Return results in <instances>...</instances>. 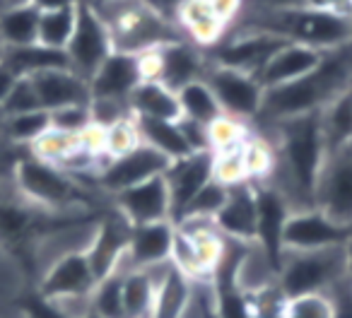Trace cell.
<instances>
[{
	"mask_svg": "<svg viewBox=\"0 0 352 318\" xmlns=\"http://www.w3.org/2000/svg\"><path fill=\"white\" fill-rule=\"evenodd\" d=\"M345 275L352 282V241H347L345 244Z\"/></svg>",
	"mask_w": 352,
	"mask_h": 318,
	"instance_id": "obj_51",
	"label": "cell"
},
{
	"mask_svg": "<svg viewBox=\"0 0 352 318\" xmlns=\"http://www.w3.org/2000/svg\"><path fill=\"white\" fill-rule=\"evenodd\" d=\"M287 41L258 30H244V27H230L225 39L212 46L208 54L210 65L239 70V73L258 78L270 58L278 54Z\"/></svg>",
	"mask_w": 352,
	"mask_h": 318,
	"instance_id": "obj_8",
	"label": "cell"
},
{
	"mask_svg": "<svg viewBox=\"0 0 352 318\" xmlns=\"http://www.w3.org/2000/svg\"><path fill=\"white\" fill-rule=\"evenodd\" d=\"M196 292V282L184 275L174 263L166 265L164 275L157 280L155 304L150 318H182Z\"/></svg>",
	"mask_w": 352,
	"mask_h": 318,
	"instance_id": "obj_25",
	"label": "cell"
},
{
	"mask_svg": "<svg viewBox=\"0 0 352 318\" xmlns=\"http://www.w3.org/2000/svg\"><path fill=\"white\" fill-rule=\"evenodd\" d=\"M314 207L338 225L352 227V142L340 150L326 152L318 174Z\"/></svg>",
	"mask_w": 352,
	"mask_h": 318,
	"instance_id": "obj_10",
	"label": "cell"
},
{
	"mask_svg": "<svg viewBox=\"0 0 352 318\" xmlns=\"http://www.w3.org/2000/svg\"><path fill=\"white\" fill-rule=\"evenodd\" d=\"M155 280L147 270H126L123 275V311L126 318H150L155 304Z\"/></svg>",
	"mask_w": 352,
	"mask_h": 318,
	"instance_id": "obj_32",
	"label": "cell"
},
{
	"mask_svg": "<svg viewBox=\"0 0 352 318\" xmlns=\"http://www.w3.org/2000/svg\"><path fill=\"white\" fill-rule=\"evenodd\" d=\"M212 181L232 188L246 183V164H244V145L230 147V150L212 152Z\"/></svg>",
	"mask_w": 352,
	"mask_h": 318,
	"instance_id": "obj_38",
	"label": "cell"
},
{
	"mask_svg": "<svg viewBox=\"0 0 352 318\" xmlns=\"http://www.w3.org/2000/svg\"><path fill=\"white\" fill-rule=\"evenodd\" d=\"M227 191H230L227 186H222V183H217V181H210L196 198H193L191 205L184 210V215L179 217V220H184V217H210V220H215V215L220 212V207L225 205V201H227Z\"/></svg>",
	"mask_w": 352,
	"mask_h": 318,
	"instance_id": "obj_41",
	"label": "cell"
},
{
	"mask_svg": "<svg viewBox=\"0 0 352 318\" xmlns=\"http://www.w3.org/2000/svg\"><path fill=\"white\" fill-rule=\"evenodd\" d=\"M345 275V246L323 251H285L278 287L287 299L304 294H331Z\"/></svg>",
	"mask_w": 352,
	"mask_h": 318,
	"instance_id": "obj_6",
	"label": "cell"
},
{
	"mask_svg": "<svg viewBox=\"0 0 352 318\" xmlns=\"http://www.w3.org/2000/svg\"><path fill=\"white\" fill-rule=\"evenodd\" d=\"M321 130L326 152L340 150L352 142V89L328 104L321 111Z\"/></svg>",
	"mask_w": 352,
	"mask_h": 318,
	"instance_id": "obj_30",
	"label": "cell"
},
{
	"mask_svg": "<svg viewBox=\"0 0 352 318\" xmlns=\"http://www.w3.org/2000/svg\"><path fill=\"white\" fill-rule=\"evenodd\" d=\"M352 89V41L340 49L326 51L321 63L304 78L275 89H265L258 123H275L285 118L321 113L340 94Z\"/></svg>",
	"mask_w": 352,
	"mask_h": 318,
	"instance_id": "obj_2",
	"label": "cell"
},
{
	"mask_svg": "<svg viewBox=\"0 0 352 318\" xmlns=\"http://www.w3.org/2000/svg\"><path fill=\"white\" fill-rule=\"evenodd\" d=\"M350 241V229L316 207L289 212L283 229V249L285 251H323L345 246Z\"/></svg>",
	"mask_w": 352,
	"mask_h": 318,
	"instance_id": "obj_13",
	"label": "cell"
},
{
	"mask_svg": "<svg viewBox=\"0 0 352 318\" xmlns=\"http://www.w3.org/2000/svg\"><path fill=\"white\" fill-rule=\"evenodd\" d=\"M206 82L210 84L225 116L239 118L244 123L256 121L265 97V89L258 82V78L239 73V70L210 65L206 73Z\"/></svg>",
	"mask_w": 352,
	"mask_h": 318,
	"instance_id": "obj_11",
	"label": "cell"
},
{
	"mask_svg": "<svg viewBox=\"0 0 352 318\" xmlns=\"http://www.w3.org/2000/svg\"><path fill=\"white\" fill-rule=\"evenodd\" d=\"M15 186L30 205L44 212L82 210L87 198L80 181L49 162H41L34 155L15 164Z\"/></svg>",
	"mask_w": 352,
	"mask_h": 318,
	"instance_id": "obj_5",
	"label": "cell"
},
{
	"mask_svg": "<svg viewBox=\"0 0 352 318\" xmlns=\"http://www.w3.org/2000/svg\"><path fill=\"white\" fill-rule=\"evenodd\" d=\"M131 111L135 118H157V121H179L182 106L179 97L155 80H142L131 94Z\"/></svg>",
	"mask_w": 352,
	"mask_h": 318,
	"instance_id": "obj_27",
	"label": "cell"
},
{
	"mask_svg": "<svg viewBox=\"0 0 352 318\" xmlns=\"http://www.w3.org/2000/svg\"><path fill=\"white\" fill-rule=\"evenodd\" d=\"M270 135H261L275 147V169L268 186H273L287 201L289 210L314 207L316 183L326 162V142L321 130V113L285 118L275 123H261Z\"/></svg>",
	"mask_w": 352,
	"mask_h": 318,
	"instance_id": "obj_1",
	"label": "cell"
},
{
	"mask_svg": "<svg viewBox=\"0 0 352 318\" xmlns=\"http://www.w3.org/2000/svg\"><path fill=\"white\" fill-rule=\"evenodd\" d=\"M210 5H212V10H215V15L220 17V20L227 25V30H230V27L239 20L246 0H210Z\"/></svg>",
	"mask_w": 352,
	"mask_h": 318,
	"instance_id": "obj_46",
	"label": "cell"
},
{
	"mask_svg": "<svg viewBox=\"0 0 352 318\" xmlns=\"http://www.w3.org/2000/svg\"><path fill=\"white\" fill-rule=\"evenodd\" d=\"M126 270H133L128 265V260L123 258V263L113 270L111 275H107L104 280H99L94 287L92 297H89V306L97 316L102 318H126L123 311V275Z\"/></svg>",
	"mask_w": 352,
	"mask_h": 318,
	"instance_id": "obj_33",
	"label": "cell"
},
{
	"mask_svg": "<svg viewBox=\"0 0 352 318\" xmlns=\"http://www.w3.org/2000/svg\"><path fill=\"white\" fill-rule=\"evenodd\" d=\"M215 225L222 236L254 244L256 241V186L251 181L232 186L227 201L215 215Z\"/></svg>",
	"mask_w": 352,
	"mask_h": 318,
	"instance_id": "obj_20",
	"label": "cell"
},
{
	"mask_svg": "<svg viewBox=\"0 0 352 318\" xmlns=\"http://www.w3.org/2000/svg\"><path fill=\"white\" fill-rule=\"evenodd\" d=\"M92 8L107 25L116 54L142 56L171 41L186 39L176 22L166 20L147 0H109Z\"/></svg>",
	"mask_w": 352,
	"mask_h": 318,
	"instance_id": "obj_4",
	"label": "cell"
},
{
	"mask_svg": "<svg viewBox=\"0 0 352 318\" xmlns=\"http://www.w3.org/2000/svg\"><path fill=\"white\" fill-rule=\"evenodd\" d=\"M89 123H92L89 104L87 106H68V109H58V111H51V128L70 133V135H80Z\"/></svg>",
	"mask_w": 352,
	"mask_h": 318,
	"instance_id": "obj_44",
	"label": "cell"
},
{
	"mask_svg": "<svg viewBox=\"0 0 352 318\" xmlns=\"http://www.w3.org/2000/svg\"><path fill=\"white\" fill-rule=\"evenodd\" d=\"M142 82L140 56L116 54L113 51L102 68L89 80V99H109V102L131 104V94Z\"/></svg>",
	"mask_w": 352,
	"mask_h": 318,
	"instance_id": "obj_18",
	"label": "cell"
},
{
	"mask_svg": "<svg viewBox=\"0 0 352 318\" xmlns=\"http://www.w3.org/2000/svg\"><path fill=\"white\" fill-rule=\"evenodd\" d=\"M176 27L203 51H210L227 34V25L215 15L210 0H186L176 12Z\"/></svg>",
	"mask_w": 352,
	"mask_h": 318,
	"instance_id": "obj_23",
	"label": "cell"
},
{
	"mask_svg": "<svg viewBox=\"0 0 352 318\" xmlns=\"http://www.w3.org/2000/svg\"><path fill=\"white\" fill-rule=\"evenodd\" d=\"M169 159L164 155H160L157 150L147 145H138L135 150L126 152L121 157H113L104 164V169L97 177V186L109 196H118V193L128 191V188L145 183L150 179L164 177L169 169Z\"/></svg>",
	"mask_w": 352,
	"mask_h": 318,
	"instance_id": "obj_12",
	"label": "cell"
},
{
	"mask_svg": "<svg viewBox=\"0 0 352 318\" xmlns=\"http://www.w3.org/2000/svg\"><path fill=\"white\" fill-rule=\"evenodd\" d=\"M350 241H352V227H350Z\"/></svg>",
	"mask_w": 352,
	"mask_h": 318,
	"instance_id": "obj_56",
	"label": "cell"
},
{
	"mask_svg": "<svg viewBox=\"0 0 352 318\" xmlns=\"http://www.w3.org/2000/svg\"><path fill=\"white\" fill-rule=\"evenodd\" d=\"M87 3H92V5H99V3H109V0H87Z\"/></svg>",
	"mask_w": 352,
	"mask_h": 318,
	"instance_id": "obj_53",
	"label": "cell"
},
{
	"mask_svg": "<svg viewBox=\"0 0 352 318\" xmlns=\"http://www.w3.org/2000/svg\"><path fill=\"white\" fill-rule=\"evenodd\" d=\"M249 135H251V123L225 116V113L208 126L210 152H222V150H230V147L244 145V142L249 140Z\"/></svg>",
	"mask_w": 352,
	"mask_h": 318,
	"instance_id": "obj_39",
	"label": "cell"
},
{
	"mask_svg": "<svg viewBox=\"0 0 352 318\" xmlns=\"http://www.w3.org/2000/svg\"><path fill=\"white\" fill-rule=\"evenodd\" d=\"M142 63V80H155L169 87L171 92H179L186 84L206 80L210 68V60L203 49L191 44L188 39L171 41L150 54L140 56Z\"/></svg>",
	"mask_w": 352,
	"mask_h": 318,
	"instance_id": "obj_7",
	"label": "cell"
},
{
	"mask_svg": "<svg viewBox=\"0 0 352 318\" xmlns=\"http://www.w3.org/2000/svg\"><path fill=\"white\" fill-rule=\"evenodd\" d=\"M179 97V106H182V118H191L203 126H210L215 118L222 116V109L217 104L215 94H212L210 84L206 80L186 84L184 89L176 92Z\"/></svg>",
	"mask_w": 352,
	"mask_h": 318,
	"instance_id": "obj_31",
	"label": "cell"
},
{
	"mask_svg": "<svg viewBox=\"0 0 352 318\" xmlns=\"http://www.w3.org/2000/svg\"><path fill=\"white\" fill-rule=\"evenodd\" d=\"M164 181L171 198V222H176L193 198L212 181V152H193L184 159L171 162Z\"/></svg>",
	"mask_w": 352,
	"mask_h": 318,
	"instance_id": "obj_15",
	"label": "cell"
},
{
	"mask_svg": "<svg viewBox=\"0 0 352 318\" xmlns=\"http://www.w3.org/2000/svg\"><path fill=\"white\" fill-rule=\"evenodd\" d=\"M75 17H78V5L68 10H51L39 15V41L41 46H49L56 51H65L70 36L75 32Z\"/></svg>",
	"mask_w": 352,
	"mask_h": 318,
	"instance_id": "obj_35",
	"label": "cell"
},
{
	"mask_svg": "<svg viewBox=\"0 0 352 318\" xmlns=\"http://www.w3.org/2000/svg\"><path fill=\"white\" fill-rule=\"evenodd\" d=\"M0 54H3V46H0Z\"/></svg>",
	"mask_w": 352,
	"mask_h": 318,
	"instance_id": "obj_57",
	"label": "cell"
},
{
	"mask_svg": "<svg viewBox=\"0 0 352 318\" xmlns=\"http://www.w3.org/2000/svg\"><path fill=\"white\" fill-rule=\"evenodd\" d=\"M347 20H350V39H352V12H350V17H347Z\"/></svg>",
	"mask_w": 352,
	"mask_h": 318,
	"instance_id": "obj_55",
	"label": "cell"
},
{
	"mask_svg": "<svg viewBox=\"0 0 352 318\" xmlns=\"http://www.w3.org/2000/svg\"><path fill=\"white\" fill-rule=\"evenodd\" d=\"M46 130H51V113L44 111V109L30 113H17V116H6V135L12 142L34 145Z\"/></svg>",
	"mask_w": 352,
	"mask_h": 318,
	"instance_id": "obj_37",
	"label": "cell"
},
{
	"mask_svg": "<svg viewBox=\"0 0 352 318\" xmlns=\"http://www.w3.org/2000/svg\"><path fill=\"white\" fill-rule=\"evenodd\" d=\"M30 3L39 12H51V10H68V8H75L80 0H30Z\"/></svg>",
	"mask_w": 352,
	"mask_h": 318,
	"instance_id": "obj_50",
	"label": "cell"
},
{
	"mask_svg": "<svg viewBox=\"0 0 352 318\" xmlns=\"http://www.w3.org/2000/svg\"><path fill=\"white\" fill-rule=\"evenodd\" d=\"M80 135H70V133H63V130H46L39 140L32 145V155L41 162H49V164H56V167L63 169L65 164L73 159L75 155L80 152Z\"/></svg>",
	"mask_w": 352,
	"mask_h": 318,
	"instance_id": "obj_34",
	"label": "cell"
},
{
	"mask_svg": "<svg viewBox=\"0 0 352 318\" xmlns=\"http://www.w3.org/2000/svg\"><path fill=\"white\" fill-rule=\"evenodd\" d=\"M94 287H97V277L92 273L87 253L75 251V253L60 255L49 265L41 280L39 294L49 299H78L92 297Z\"/></svg>",
	"mask_w": 352,
	"mask_h": 318,
	"instance_id": "obj_16",
	"label": "cell"
},
{
	"mask_svg": "<svg viewBox=\"0 0 352 318\" xmlns=\"http://www.w3.org/2000/svg\"><path fill=\"white\" fill-rule=\"evenodd\" d=\"M15 82H17V75L12 73V70L8 68L6 63H0V109H3V104H6L8 94L12 92Z\"/></svg>",
	"mask_w": 352,
	"mask_h": 318,
	"instance_id": "obj_49",
	"label": "cell"
},
{
	"mask_svg": "<svg viewBox=\"0 0 352 318\" xmlns=\"http://www.w3.org/2000/svg\"><path fill=\"white\" fill-rule=\"evenodd\" d=\"M39 15L32 3L0 10V46L17 49V46L36 44L39 36Z\"/></svg>",
	"mask_w": 352,
	"mask_h": 318,
	"instance_id": "obj_29",
	"label": "cell"
},
{
	"mask_svg": "<svg viewBox=\"0 0 352 318\" xmlns=\"http://www.w3.org/2000/svg\"><path fill=\"white\" fill-rule=\"evenodd\" d=\"M176 225L171 220L155 222V225L131 227V241H128L126 260L133 270L152 268L171 260L174 249Z\"/></svg>",
	"mask_w": 352,
	"mask_h": 318,
	"instance_id": "obj_22",
	"label": "cell"
},
{
	"mask_svg": "<svg viewBox=\"0 0 352 318\" xmlns=\"http://www.w3.org/2000/svg\"><path fill=\"white\" fill-rule=\"evenodd\" d=\"M128 241H131V225L118 212H113L111 217L99 222L97 234H94L89 249L85 251L97 282L107 277V275H111L123 263L128 251Z\"/></svg>",
	"mask_w": 352,
	"mask_h": 318,
	"instance_id": "obj_19",
	"label": "cell"
},
{
	"mask_svg": "<svg viewBox=\"0 0 352 318\" xmlns=\"http://www.w3.org/2000/svg\"><path fill=\"white\" fill-rule=\"evenodd\" d=\"M30 0H0V10H6V8H17V5H27Z\"/></svg>",
	"mask_w": 352,
	"mask_h": 318,
	"instance_id": "obj_52",
	"label": "cell"
},
{
	"mask_svg": "<svg viewBox=\"0 0 352 318\" xmlns=\"http://www.w3.org/2000/svg\"><path fill=\"white\" fill-rule=\"evenodd\" d=\"M138 133H140V142L160 155H164L169 162L184 159V157L193 155L188 147L186 137L182 133L179 121H157V118H135Z\"/></svg>",
	"mask_w": 352,
	"mask_h": 318,
	"instance_id": "obj_28",
	"label": "cell"
},
{
	"mask_svg": "<svg viewBox=\"0 0 352 318\" xmlns=\"http://www.w3.org/2000/svg\"><path fill=\"white\" fill-rule=\"evenodd\" d=\"M283 318H333V302L326 294H304L287 299Z\"/></svg>",
	"mask_w": 352,
	"mask_h": 318,
	"instance_id": "obj_42",
	"label": "cell"
},
{
	"mask_svg": "<svg viewBox=\"0 0 352 318\" xmlns=\"http://www.w3.org/2000/svg\"><path fill=\"white\" fill-rule=\"evenodd\" d=\"M85 318H102V316H97V313H94V311H89V313H87V316H85Z\"/></svg>",
	"mask_w": 352,
	"mask_h": 318,
	"instance_id": "obj_54",
	"label": "cell"
},
{
	"mask_svg": "<svg viewBox=\"0 0 352 318\" xmlns=\"http://www.w3.org/2000/svg\"><path fill=\"white\" fill-rule=\"evenodd\" d=\"M321 51H314L309 46L299 44H285L273 58L265 63V68L261 70L258 82L263 84V89H275L289 84L294 80L304 78L307 73H311L318 63H321Z\"/></svg>",
	"mask_w": 352,
	"mask_h": 318,
	"instance_id": "obj_24",
	"label": "cell"
},
{
	"mask_svg": "<svg viewBox=\"0 0 352 318\" xmlns=\"http://www.w3.org/2000/svg\"><path fill=\"white\" fill-rule=\"evenodd\" d=\"M36 89V97L44 111H58L68 106H87L89 104V82L75 75L70 68L46 70L30 78Z\"/></svg>",
	"mask_w": 352,
	"mask_h": 318,
	"instance_id": "obj_21",
	"label": "cell"
},
{
	"mask_svg": "<svg viewBox=\"0 0 352 318\" xmlns=\"http://www.w3.org/2000/svg\"><path fill=\"white\" fill-rule=\"evenodd\" d=\"M113 205L131 227L171 220V198L164 177L150 179V181L138 183V186L118 193V196H113Z\"/></svg>",
	"mask_w": 352,
	"mask_h": 318,
	"instance_id": "obj_14",
	"label": "cell"
},
{
	"mask_svg": "<svg viewBox=\"0 0 352 318\" xmlns=\"http://www.w3.org/2000/svg\"><path fill=\"white\" fill-rule=\"evenodd\" d=\"M111 54L113 46L107 25H104L99 12L89 5L87 0H80L78 17H75V32L70 36L68 46H65L70 70L89 82Z\"/></svg>",
	"mask_w": 352,
	"mask_h": 318,
	"instance_id": "obj_9",
	"label": "cell"
},
{
	"mask_svg": "<svg viewBox=\"0 0 352 318\" xmlns=\"http://www.w3.org/2000/svg\"><path fill=\"white\" fill-rule=\"evenodd\" d=\"M256 186V244L268 253V258L278 265L283 263V229L289 217V205L273 186L254 183Z\"/></svg>",
	"mask_w": 352,
	"mask_h": 318,
	"instance_id": "obj_17",
	"label": "cell"
},
{
	"mask_svg": "<svg viewBox=\"0 0 352 318\" xmlns=\"http://www.w3.org/2000/svg\"><path fill=\"white\" fill-rule=\"evenodd\" d=\"M0 63H6L17 78H34L46 70H63L70 68L65 51H56L49 46H41L39 41L17 49H3Z\"/></svg>",
	"mask_w": 352,
	"mask_h": 318,
	"instance_id": "obj_26",
	"label": "cell"
},
{
	"mask_svg": "<svg viewBox=\"0 0 352 318\" xmlns=\"http://www.w3.org/2000/svg\"><path fill=\"white\" fill-rule=\"evenodd\" d=\"M244 8H258V10H289V8H302V0H246Z\"/></svg>",
	"mask_w": 352,
	"mask_h": 318,
	"instance_id": "obj_48",
	"label": "cell"
},
{
	"mask_svg": "<svg viewBox=\"0 0 352 318\" xmlns=\"http://www.w3.org/2000/svg\"><path fill=\"white\" fill-rule=\"evenodd\" d=\"M22 313H25V318H73L63 308V304L56 302V299L44 297L39 292L22 302Z\"/></svg>",
	"mask_w": 352,
	"mask_h": 318,
	"instance_id": "obj_45",
	"label": "cell"
},
{
	"mask_svg": "<svg viewBox=\"0 0 352 318\" xmlns=\"http://www.w3.org/2000/svg\"><path fill=\"white\" fill-rule=\"evenodd\" d=\"M302 8H311V10L336 12V15L350 17L352 0H302Z\"/></svg>",
	"mask_w": 352,
	"mask_h": 318,
	"instance_id": "obj_47",
	"label": "cell"
},
{
	"mask_svg": "<svg viewBox=\"0 0 352 318\" xmlns=\"http://www.w3.org/2000/svg\"><path fill=\"white\" fill-rule=\"evenodd\" d=\"M41 104L36 97V89L32 84L30 78H17L12 92L8 94L6 104H3V116H17V113H30V111H39Z\"/></svg>",
	"mask_w": 352,
	"mask_h": 318,
	"instance_id": "obj_43",
	"label": "cell"
},
{
	"mask_svg": "<svg viewBox=\"0 0 352 318\" xmlns=\"http://www.w3.org/2000/svg\"><path fill=\"white\" fill-rule=\"evenodd\" d=\"M138 145H140V133H138V126H135V116L123 118V121L107 128V142H104V155H107V159L126 155V152L135 150Z\"/></svg>",
	"mask_w": 352,
	"mask_h": 318,
	"instance_id": "obj_40",
	"label": "cell"
},
{
	"mask_svg": "<svg viewBox=\"0 0 352 318\" xmlns=\"http://www.w3.org/2000/svg\"><path fill=\"white\" fill-rule=\"evenodd\" d=\"M232 27L258 30L287 41L309 46L314 51H333L350 44V20L336 12L311 10V8H289V10H258L244 8L239 20Z\"/></svg>",
	"mask_w": 352,
	"mask_h": 318,
	"instance_id": "obj_3",
	"label": "cell"
},
{
	"mask_svg": "<svg viewBox=\"0 0 352 318\" xmlns=\"http://www.w3.org/2000/svg\"><path fill=\"white\" fill-rule=\"evenodd\" d=\"M244 164H246V177H249L251 183L268 181L275 169V147L265 137L256 135L251 130L249 140L244 142Z\"/></svg>",
	"mask_w": 352,
	"mask_h": 318,
	"instance_id": "obj_36",
	"label": "cell"
}]
</instances>
